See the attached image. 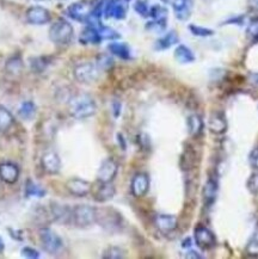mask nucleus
Instances as JSON below:
<instances>
[{
    "label": "nucleus",
    "mask_w": 258,
    "mask_h": 259,
    "mask_svg": "<svg viewBox=\"0 0 258 259\" xmlns=\"http://www.w3.org/2000/svg\"><path fill=\"white\" fill-rule=\"evenodd\" d=\"M99 34H101L102 39H117L120 38V34L114 30L112 28H109V26H104L102 24L98 25Z\"/></svg>",
    "instance_id": "obj_29"
},
{
    "label": "nucleus",
    "mask_w": 258,
    "mask_h": 259,
    "mask_svg": "<svg viewBox=\"0 0 258 259\" xmlns=\"http://www.w3.org/2000/svg\"><path fill=\"white\" fill-rule=\"evenodd\" d=\"M99 72L101 69L97 64H92V62H82L74 68V77L79 82L82 84H92V82L97 81L99 78Z\"/></svg>",
    "instance_id": "obj_6"
},
{
    "label": "nucleus",
    "mask_w": 258,
    "mask_h": 259,
    "mask_svg": "<svg viewBox=\"0 0 258 259\" xmlns=\"http://www.w3.org/2000/svg\"><path fill=\"white\" fill-rule=\"evenodd\" d=\"M42 168L49 175H58L61 170V159L58 153L49 151L46 152L41 158Z\"/></svg>",
    "instance_id": "obj_13"
},
{
    "label": "nucleus",
    "mask_w": 258,
    "mask_h": 259,
    "mask_svg": "<svg viewBox=\"0 0 258 259\" xmlns=\"http://www.w3.org/2000/svg\"><path fill=\"white\" fill-rule=\"evenodd\" d=\"M208 128H209V132L213 133L215 135H221L224 134V133H226L228 123L223 112H211L209 115V118H208Z\"/></svg>",
    "instance_id": "obj_15"
},
{
    "label": "nucleus",
    "mask_w": 258,
    "mask_h": 259,
    "mask_svg": "<svg viewBox=\"0 0 258 259\" xmlns=\"http://www.w3.org/2000/svg\"><path fill=\"white\" fill-rule=\"evenodd\" d=\"M249 162L251 167L254 168V170H258V146L250 152Z\"/></svg>",
    "instance_id": "obj_40"
},
{
    "label": "nucleus",
    "mask_w": 258,
    "mask_h": 259,
    "mask_svg": "<svg viewBox=\"0 0 258 259\" xmlns=\"http://www.w3.org/2000/svg\"><path fill=\"white\" fill-rule=\"evenodd\" d=\"M103 13L107 18L123 19L127 15V6L123 0H109L104 6Z\"/></svg>",
    "instance_id": "obj_12"
},
{
    "label": "nucleus",
    "mask_w": 258,
    "mask_h": 259,
    "mask_svg": "<svg viewBox=\"0 0 258 259\" xmlns=\"http://www.w3.org/2000/svg\"><path fill=\"white\" fill-rule=\"evenodd\" d=\"M15 123V117L4 106H0V133H4Z\"/></svg>",
    "instance_id": "obj_26"
},
{
    "label": "nucleus",
    "mask_w": 258,
    "mask_h": 259,
    "mask_svg": "<svg viewBox=\"0 0 258 259\" xmlns=\"http://www.w3.org/2000/svg\"><path fill=\"white\" fill-rule=\"evenodd\" d=\"M73 26L65 19H58L49 29V38L56 45H68L73 38Z\"/></svg>",
    "instance_id": "obj_3"
},
{
    "label": "nucleus",
    "mask_w": 258,
    "mask_h": 259,
    "mask_svg": "<svg viewBox=\"0 0 258 259\" xmlns=\"http://www.w3.org/2000/svg\"><path fill=\"white\" fill-rule=\"evenodd\" d=\"M96 224H99L107 231L117 232L121 230L123 219L120 212L112 208L97 209V222Z\"/></svg>",
    "instance_id": "obj_4"
},
{
    "label": "nucleus",
    "mask_w": 258,
    "mask_h": 259,
    "mask_svg": "<svg viewBox=\"0 0 258 259\" xmlns=\"http://www.w3.org/2000/svg\"><path fill=\"white\" fill-rule=\"evenodd\" d=\"M134 10L142 17H148L150 16V5L146 0H137L134 4Z\"/></svg>",
    "instance_id": "obj_32"
},
{
    "label": "nucleus",
    "mask_w": 258,
    "mask_h": 259,
    "mask_svg": "<svg viewBox=\"0 0 258 259\" xmlns=\"http://www.w3.org/2000/svg\"><path fill=\"white\" fill-rule=\"evenodd\" d=\"M38 235L43 250L48 252L49 254L59 253L61 251V248L64 247L62 239L59 237L58 233H55L54 231L51 230V228H41L38 232Z\"/></svg>",
    "instance_id": "obj_5"
},
{
    "label": "nucleus",
    "mask_w": 258,
    "mask_h": 259,
    "mask_svg": "<svg viewBox=\"0 0 258 259\" xmlns=\"http://www.w3.org/2000/svg\"><path fill=\"white\" fill-rule=\"evenodd\" d=\"M112 65H114V61L108 55H101L97 60V66L99 69H109Z\"/></svg>",
    "instance_id": "obj_38"
},
{
    "label": "nucleus",
    "mask_w": 258,
    "mask_h": 259,
    "mask_svg": "<svg viewBox=\"0 0 258 259\" xmlns=\"http://www.w3.org/2000/svg\"><path fill=\"white\" fill-rule=\"evenodd\" d=\"M112 111H114V116L115 117H118L121 112V103L120 102H114L112 104Z\"/></svg>",
    "instance_id": "obj_45"
},
{
    "label": "nucleus",
    "mask_w": 258,
    "mask_h": 259,
    "mask_svg": "<svg viewBox=\"0 0 258 259\" xmlns=\"http://www.w3.org/2000/svg\"><path fill=\"white\" fill-rule=\"evenodd\" d=\"M185 258H188V259H201V258H202V254H200L197 251H195V250H189L187 252V253H185Z\"/></svg>",
    "instance_id": "obj_43"
},
{
    "label": "nucleus",
    "mask_w": 258,
    "mask_h": 259,
    "mask_svg": "<svg viewBox=\"0 0 258 259\" xmlns=\"http://www.w3.org/2000/svg\"><path fill=\"white\" fill-rule=\"evenodd\" d=\"M189 30L191 34L198 36V37H208V36H211L214 34V31L211 29L204 28V26H200L196 24H190Z\"/></svg>",
    "instance_id": "obj_31"
},
{
    "label": "nucleus",
    "mask_w": 258,
    "mask_h": 259,
    "mask_svg": "<svg viewBox=\"0 0 258 259\" xmlns=\"http://www.w3.org/2000/svg\"><path fill=\"white\" fill-rule=\"evenodd\" d=\"M178 35L176 31H170L167 34H165L163 37H160L155 42L154 47L157 51H166V49L171 48L172 46L177 45L178 43Z\"/></svg>",
    "instance_id": "obj_24"
},
{
    "label": "nucleus",
    "mask_w": 258,
    "mask_h": 259,
    "mask_svg": "<svg viewBox=\"0 0 258 259\" xmlns=\"http://www.w3.org/2000/svg\"><path fill=\"white\" fill-rule=\"evenodd\" d=\"M172 9L180 21H187L193 10V0H171Z\"/></svg>",
    "instance_id": "obj_19"
},
{
    "label": "nucleus",
    "mask_w": 258,
    "mask_h": 259,
    "mask_svg": "<svg viewBox=\"0 0 258 259\" xmlns=\"http://www.w3.org/2000/svg\"><path fill=\"white\" fill-rule=\"evenodd\" d=\"M71 221L75 227L88 228L97 222V208L88 204H78L72 209Z\"/></svg>",
    "instance_id": "obj_2"
},
{
    "label": "nucleus",
    "mask_w": 258,
    "mask_h": 259,
    "mask_svg": "<svg viewBox=\"0 0 258 259\" xmlns=\"http://www.w3.org/2000/svg\"><path fill=\"white\" fill-rule=\"evenodd\" d=\"M191 244H193V239L187 238V239H184L183 241H182V247H184V248L190 247Z\"/></svg>",
    "instance_id": "obj_46"
},
{
    "label": "nucleus",
    "mask_w": 258,
    "mask_h": 259,
    "mask_svg": "<svg viewBox=\"0 0 258 259\" xmlns=\"http://www.w3.org/2000/svg\"><path fill=\"white\" fill-rule=\"evenodd\" d=\"M124 255H125V252H124V250H122L121 247H118V246H110V247H108L107 250L104 251L103 258L120 259V258H124Z\"/></svg>",
    "instance_id": "obj_30"
},
{
    "label": "nucleus",
    "mask_w": 258,
    "mask_h": 259,
    "mask_svg": "<svg viewBox=\"0 0 258 259\" xmlns=\"http://www.w3.org/2000/svg\"><path fill=\"white\" fill-rule=\"evenodd\" d=\"M23 68V62L21 58H11L6 64V69L11 73H19Z\"/></svg>",
    "instance_id": "obj_36"
},
{
    "label": "nucleus",
    "mask_w": 258,
    "mask_h": 259,
    "mask_svg": "<svg viewBox=\"0 0 258 259\" xmlns=\"http://www.w3.org/2000/svg\"><path fill=\"white\" fill-rule=\"evenodd\" d=\"M150 17L153 19H166L167 10L160 5L152 6L150 10Z\"/></svg>",
    "instance_id": "obj_34"
},
{
    "label": "nucleus",
    "mask_w": 258,
    "mask_h": 259,
    "mask_svg": "<svg viewBox=\"0 0 258 259\" xmlns=\"http://www.w3.org/2000/svg\"><path fill=\"white\" fill-rule=\"evenodd\" d=\"M19 167L11 161H5L0 164V179L6 184H15L19 179Z\"/></svg>",
    "instance_id": "obj_16"
},
{
    "label": "nucleus",
    "mask_w": 258,
    "mask_h": 259,
    "mask_svg": "<svg viewBox=\"0 0 258 259\" xmlns=\"http://www.w3.org/2000/svg\"><path fill=\"white\" fill-rule=\"evenodd\" d=\"M246 187L247 190H249L251 194L254 196L258 195V171L250 176L249 179H247Z\"/></svg>",
    "instance_id": "obj_37"
},
{
    "label": "nucleus",
    "mask_w": 258,
    "mask_h": 259,
    "mask_svg": "<svg viewBox=\"0 0 258 259\" xmlns=\"http://www.w3.org/2000/svg\"><path fill=\"white\" fill-rule=\"evenodd\" d=\"M115 194H116V189L112 185V183H99V187L96 189L94 194V198L99 203H104L112 200Z\"/></svg>",
    "instance_id": "obj_20"
},
{
    "label": "nucleus",
    "mask_w": 258,
    "mask_h": 259,
    "mask_svg": "<svg viewBox=\"0 0 258 259\" xmlns=\"http://www.w3.org/2000/svg\"><path fill=\"white\" fill-rule=\"evenodd\" d=\"M52 16L51 12L47 9L42 8V6H31L26 11V21L30 24L34 25H43L47 24L51 21Z\"/></svg>",
    "instance_id": "obj_11"
},
{
    "label": "nucleus",
    "mask_w": 258,
    "mask_h": 259,
    "mask_svg": "<svg viewBox=\"0 0 258 259\" xmlns=\"http://www.w3.org/2000/svg\"><path fill=\"white\" fill-rule=\"evenodd\" d=\"M187 127L188 132L191 136H198L203 131V121L200 116L196 114L190 115L187 118Z\"/></svg>",
    "instance_id": "obj_25"
},
{
    "label": "nucleus",
    "mask_w": 258,
    "mask_h": 259,
    "mask_svg": "<svg viewBox=\"0 0 258 259\" xmlns=\"http://www.w3.org/2000/svg\"><path fill=\"white\" fill-rule=\"evenodd\" d=\"M218 192H219V184L214 178H209L204 183L202 189V198L206 207H211L214 202L217 201Z\"/></svg>",
    "instance_id": "obj_18"
},
{
    "label": "nucleus",
    "mask_w": 258,
    "mask_h": 259,
    "mask_svg": "<svg viewBox=\"0 0 258 259\" xmlns=\"http://www.w3.org/2000/svg\"><path fill=\"white\" fill-rule=\"evenodd\" d=\"M249 32L251 35H253L254 37L258 35V18L253 19V21L251 22V24L249 26Z\"/></svg>",
    "instance_id": "obj_42"
},
{
    "label": "nucleus",
    "mask_w": 258,
    "mask_h": 259,
    "mask_svg": "<svg viewBox=\"0 0 258 259\" xmlns=\"http://www.w3.org/2000/svg\"><path fill=\"white\" fill-rule=\"evenodd\" d=\"M249 82L254 88L258 89V72L250 73L249 74Z\"/></svg>",
    "instance_id": "obj_44"
},
{
    "label": "nucleus",
    "mask_w": 258,
    "mask_h": 259,
    "mask_svg": "<svg viewBox=\"0 0 258 259\" xmlns=\"http://www.w3.org/2000/svg\"><path fill=\"white\" fill-rule=\"evenodd\" d=\"M66 189L71 195L75 197H86L92 190V185L90 182L85 181V179L73 177L68 179L66 183Z\"/></svg>",
    "instance_id": "obj_10"
},
{
    "label": "nucleus",
    "mask_w": 258,
    "mask_h": 259,
    "mask_svg": "<svg viewBox=\"0 0 258 259\" xmlns=\"http://www.w3.org/2000/svg\"><path fill=\"white\" fill-rule=\"evenodd\" d=\"M146 28L151 31L161 32L166 28V19H153V21L147 23Z\"/></svg>",
    "instance_id": "obj_35"
},
{
    "label": "nucleus",
    "mask_w": 258,
    "mask_h": 259,
    "mask_svg": "<svg viewBox=\"0 0 258 259\" xmlns=\"http://www.w3.org/2000/svg\"><path fill=\"white\" fill-rule=\"evenodd\" d=\"M36 114V105L34 102L31 101H26L24 103H22L21 108L18 110V115L19 117L25 119V121H29L34 117Z\"/></svg>",
    "instance_id": "obj_28"
},
{
    "label": "nucleus",
    "mask_w": 258,
    "mask_h": 259,
    "mask_svg": "<svg viewBox=\"0 0 258 259\" xmlns=\"http://www.w3.org/2000/svg\"><path fill=\"white\" fill-rule=\"evenodd\" d=\"M118 171L117 162L112 158H108L102 161L97 172V181L98 183H112L116 178Z\"/></svg>",
    "instance_id": "obj_8"
},
{
    "label": "nucleus",
    "mask_w": 258,
    "mask_h": 259,
    "mask_svg": "<svg viewBox=\"0 0 258 259\" xmlns=\"http://www.w3.org/2000/svg\"><path fill=\"white\" fill-rule=\"evenodd\" d=\"M109 51L112 55L117 56L122 60H131L132 59V51L127 43L123 42H112L109 45Z\"/></svg>",
    "instance_id": "obj_22"
},
{
    "label": "nucleus",
    "mask_w": 258,
    "mask_h": 259,
    "mask_svg": "<svg viewBox=\"0 0 258 259\" xmlns=\"http://www.w3.org/2000/svg\"><path fill=\"white\" fill-rule=\"evenodd\" d=\"M150 185H151L150 177H148L146 174H144V172H139V174L135 175L133 179H132V183H131L132 195L137 198L144 197V196L147 195L148 190H150Z\"/></svg>",
    "instance_id": "obj_9"
},
{
    "label": "nucleus",
    "mask_w": 258,
    "mask_h": 259,
    "mask_svg": "<svg viewBox=\"0 0 258 259\" xmlns=\"http://www.w3.org/2000/svg\"><path fill=\"white\" fill-rule=\"evenodd\" d=\"M31 68L34 69V71H42V69L46 68V66H47V64L45 62V60L41 59V58H36V59H32L31 62Z\"/></svg>",
    "instance_id": "obj_41"
},
{
    "label": "nucleus",
    "mask_w": 258,
    "mask_h": 259,
    "mask_svg": "<svg viewBox=\"0 0 258 259\" xmlns=\"http://www.w3.org/2000/svg\"><path fill=\"white\" fill-rule=\"evenodd\" d=\"M154 224L157 228L163 233H171L178 227V220L175 215L159 214L154 219Z\"/></svg>",
    "instance_id": "obj_17"
},
{
    "label": "nucleus",
    "mask_w": 258,
    "mask_h": 259,
    "mask_svg": "<svg viewBox=\"0 0 258 259\" xmlns=\"http://www.w3.org/2000/svg\"><path fill=\"white\" fill-rule=\"evenodd\" d=\"M91 8L88 3L85 2H78L72 4L67 9V15L68 17L77 22H88L89 17L91 15Z\"/></svg>",
    "instance_id": "obj_14"
},
{
    "label": "nucleus",
    "mask_w": 258,
    "mask_h": 259,
    "mask_svg": "<svg viewBox=\"0 0 258 259\" xmlns=\"http://www.w3.org/2000/svg\"><path fill=\"white\" fill-rule=\"evenodd\" d=\"M79 41L82 45H98V43L103 41L101 37V34H99L98 25H89L88 28L82 30L80 36H79Z\"/></svg>",
    "instance_id": "obj_21"
},
{
    "label": "nucleus",
    "mask_w": 258,
    "mask_h": 259,
    "mask_svg": "<svg viewBox=\"0 0 258 259\" xmlns=\"http://www.w3.org/2000/svg\"><path fill=\"white\" fill-rule=\"evenodd\" d=\"M194 240L198 247L204 248V250L206 248H211L217 244V239H215L213 232L202 225H198L195 227Z\"/></svg>",
    "instance_id": "obj_7"
},
{
    "label": "nucleus",
    "mask_w": 258,
    "mask_h": 259,
    "mask_svg": "<svg viewBox=\"0 0 258 259\" xmlns=\"http://www.w3.org/2000/svg\"><path fill=\"white\" fill-rule=\"evenodd\" d=\"M245 252L251 257H258V233L253 234V237L247 242Z\"/></svg>",
    "instance_id": "obj_33"
},
{
    "label": "nucleus",
    "mask_w": 258,
    "mask_h": 259,
    "mask_svg": "<svg viewBox=\"0 0 258 259\" xmlns=\"http://www.w3.org/2000/svg\"><path fill=\"white\" fill-rule=\"evenodd\" d=\"M4 250H5V242H4V240H3V238L0 237V254L4 252Z\"/></svg>",
    "instance_id": "obj_47"
},
{
    "label": "nucleus",
    "mask_w": 258,
    "mask_h": 259,
    "mask_svg": "<svg viewBox=\"0 0 258 259\" xmlns=\"http://www.w3.org/2000/svg\"><path fill=\"white\" fill-rule=\"evenodd\" d=\"M46 192L45 189H42L39 185L36 184L31 181V179H28L25 183V196L26 197H45Z\"/></svg>",
    "instance_id": "obj_27"
},
{
    "label": "nucleus",
    "mask_w": 258,
    "mask_h": 259,
    "mask_svg": "<svg viewBox=\"0 0 258 259\" xmlns=\"http://www.w3.org/2000/svg\"><path fill=\"white\" fill-rule=\"evenodd\" d=\"M68 111L72 117L85 119L97 112V104H96L95 99L89 95H78L69 102Z\"/></svg>",
    "instance_id": "obj_1"
},
{
    "label": "nucleus",
    "mask_w": 258,
    "mask_h": 259,
    "mask_svg": "<svg viewBox=\"0 0 258 259\" xmlns=\"http://www.w3.org/2000/svg\"><path fill=\"white\" fill-rule=\"evenodd\" d=\"M175 59L177 60L180 64H191V62L195 61V55L193 51L189 47L184 45H180L178 47L175 49Z\"/></svg>",
    "instance_id": "obj_23"
},
{
    "label": "nucleus",
    "mask_w": 258,
    "mask_h": 259,
    "mask_svg": "<svg viewBox=\"0 0 258 259\" xmlns=\"http://www.w3.org/2000/svg\"><path fill=\"white\" fill-rule=\"evenodd\" d=\"M21 253H22L23 257H25V258H30V259H36V258H38V257H39L38 251H36L35 248L29 247V246L23 247V248H22V251H21Z\"/></svg>",
    "instance_id": "obj_39"
},
{
    "label": "nucleus",
    "mask_w": 258,
    "mask_h": 259,
    "mask_svg": "<svg viewBox=\"0 0 258 259\" xmlns=\"http://www.w3.org/2000/svg\"><path fill=\"white\" fill-rule=\"evenodd\" d=\"M256 38H257V39H258V35H257V36H256Z\"/></svg>",
    "instance_id": "obj_48"
}]
</instances>
